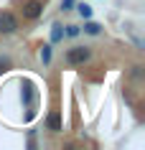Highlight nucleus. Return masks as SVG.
Wrapping results in <instances>:
<instances>
[{
    "instance_id": "f257e3e1",
    "label": "nucleus",
    "mask_w": 145,
    "mask_h": 150,
    "mask_svg": "<svg viewBox=\"0 0 145 150\" xmlns=\"http://www.w3.org/2000/svg\"><path fill=\"white\" fill-rule=\"evenodd\" d=\"M89 59H92V48H87V46H74L64 54V61L69 66H84Z\"/></svg>"
},
{
    "instance_id": "f03ea898",
    "label": "nucleus",
    "mask_w": 145,
    "mask_h": 150,
    "mask_svg": "<svg viewBox=\"0 0 145 150\" xmlns=\"http://www.w3.org/2000/svg\"><path fill=\"white\" fill-rule=\"evenodd\" d=\"M21 28V18L13 10H0V36H10Z\"/></svg>"
},
{
    "instance_id": "7ed1b4c3",
    "label": "nucleus",
    "mask_w": 145,
    "mask_h": 150,
    "mask_svg": "<svg viewBox=\"0 0 145 150\" xmlns=\"http://www.w3.org/2000/svg\"><path fill=\"white\" fill-rule=\"evenodd\" d=\"M23 21H38L43 16V0H25L23 8H21Z\"/></svg>"
},
{
    "instance_id": "20e7f679",
    "label": "nucleus",
    "mask_w": 145,
    "mask_h": 150,
    "mask_svg": "<svg viewBox=\"0 0 145 150\" xmlns=\"http://www.w3.org/2000/svg\"><path fill=\"white\" fill-rule=\"evenodd\" d=\"M48 130H51V132H59V130H61V120H59V112H51V115H48Z\"/></svg>"
},
{
    "instance_id": "39448f33",
    "label": "nucleus",
    "mask_w": 145,
    "mask_h": 150,
    "mask_svg": "<svg viewBox=\"0 0 145 150\" xmlns=\"http://www.w3.org/2000/svg\"><path fill=\"white\" fill-rule=\"evenodd\" d=\"M84 31L92 33V36H97V33H99V25H97V23H87V25H84Z\"/></svg>"
},
{
    "instance_id": "423d86ee",
    "label": "nucleus",
    "mask_w": 145,
    "mask_h": 150,
    "mask_svg": "<svg viewBox=\"0 0 145 150\" xmlns=\"http://www.w3.org/2000/svg\"><path fill=\"white\" fill-rule=\"evenodd\" d=\"M41 59H43V64L51 59V51H48V46H43V51H41Z\"/></svg>"
},
{
    "instance_id": "0eeeda50",
    "label": "nucleus",
    "mask_w": 145,
    "mask_h": 150,
    "mask_svg": "<svg viewBox=\"0 0 145 150\" xmlns=\"http://www.w3.org/2000/svg\"><path fill=\"white\" fill-rule=\"evenodd\" d=\"M79 13H81L84 18H89V16H92V10H89V5H79Z\"/></svg>"
},
{
    "instance_id": "6e6552de",
    "label": "nucleus",
    "mask_w": 145,
    "mask_h": 150,
    "mask_svg": "<svg viewBox=\"0 0 145 150\" xmlns=\"http://www.w3.org/2000/svg\"><path fill=\"white\" fill-rule=\"evenodd\" d=\"M5 66H10V61H8V59H0V71L5 69Z\"/></svg>"
}]
</instances>
